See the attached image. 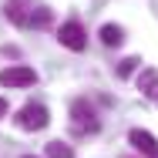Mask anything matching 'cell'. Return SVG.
<instances>
[{"instance_id":"1","label":"cell","mask_w":158,"mask_h":158,"mask_svg":"<svg viewBox=\"0 0 158 158\" xmlns=\"http://www.w3.org/2000/svg\"><path fill=\"white\" fill-rule=\"evenodd\" d=\"M71 125H74L77 135H94L98 128H101V121H98L94 108H91L84 98H77V101L71 104Z\"/></svg>"},{"instance_id":"2","label":"cell","mask_w":158,"mask_h":158,"mask_svg":"<svg viewBox=\"0 0 158 158\" xmlns=\"http://www.w3.org/2000/svg\"><path fill=\"white\" fill-rule=\"evenodd\" d=\"M17 128H24V131H44V128L51 125V114H47V108L44 104H24L20 111H17Z\"/></svg>"},{"instance_id":"3","label":"cell","mask_w":158,"mask_h":158,"mask_svg":"<svg viewBox=\"0 0 158 158\" xmlns=\"http://www.w3.org/2000/svg\"><path fill=\"white\" fill-rule=\"evenodd\" d=\"M0 84L3 88H31V84H37V71L27 64H10L0 71Z\"/></svg>"},{"instance_id":"4","label":"cell","mask_w":158,"mask_h":158,"mask_svg":"<svg viewBox=\"0 0 158 158\" xmlns=\"http://www.w3.org/2000/svg\"><path fill=\"white\" fill-rule=\"evenodd\" d=\"M57 40H61L67 51H84V47H88V34H84V27H81L77 20H67V24H61Z\"/></svg>"},{"instance_id":"5","label":"cell","mask_w":158,"mask_h":158,"mask_svg":"<svg viewBox=\"0 0 158 158\" xmlns=\"http://www.w3.org/2000/svg\"><path fill=\"white\" fill-rule=\"evenodd\" d=\"M128 141L135 145V152H141L145 158H158V141H155V135H148V131H141V128H131V131H128Z\"/></svg>"},{"instance_id":"6","label":"cell","mask_w":158,"mask_h":158,"mask_svg":"<svg viewBox=\"0 0 158 158\" xmlns=\"http://www.w3.org/2000/svg\"><path fill=\"white\" fill-rule=\"evenodd\" d=\"M31 10H34V0H7V20L17 27H27Z\"/></svg>"},{"instance_id":"7","label":"cell","mask_w":158,"mask_h":158,"mask_svg":"<svg viewBox=\"0 0 158 158\" xmlns=\"http://www.w3.org/2000/svg\"><path fill=\"white\" fill-rule=\"evenodd\" d=\"M138 91L148 98V101L158 104V71H155V67H145V71L138 74Z\"/></svg>"},{"instance_id":"8","label":"cell","mask_w":158,"mask_h":158,"mask_svg":"<svg viewBox=\"0 0 158 158\" xmlns=\"http://www.w3.org/2000/svg\"><path fill=\"white\" fill-rule=\"evenodd\" d=\"M101 44H104V47H121V44H125V31H121L118 24H104V27H101Z\"/></svg>"},{"instance_id":"9","label":"cell","mask_w":158,"mask_h":158,"mask_svg":"<svg viewBox=\"0 0 158 158\" xmlns=\"http://www.w3.org/2000/svg\"><path fill=\"white\" fill-rule=\"evenodd\" d=\"M47 24H51V10H47V7H37V10H31L27 27H47Z\"/></svg>"},{"instance_id":"10","label":"cell","mask_w":158,"mask_h":158,"mask_svg":"<svg viewBox=\"0 0 158 158\" xmlns=\"http://www.w3.org/2000/svg\"><path fill=\"white\" fill-rule=\"evenodd\" d=\"M47 158H74V152H71V145H64V141H51V145H47Z\"/></svg>"},{"instance_id":"11","label":"cell","mask_w":158,"mask_h":158,"mask_svg":"<svg viewBox=\"0 0 158 158\" xmlns=\"http://www.w3.org/2000/svg\"><path fill=\"white\" fill-rule=\"evenodd\" d=\"M138 57H125V61L118 64V77H131V74H135V71H138Z\"/></svg>"},{"instance_id":"12","label":"cell","mask_w":158,"mask_h":158,"mask_svg":"<svg viewBox=\"0 0 158 158\" xmlns=\"http://www.w3.org/2000/svg\"><path fill=\"white\" fill-rule=\"evenodd\" d=\"M3 114H7V101L0 98V118H3Z\"/></svg>"},{"instance_id":"13","label":"cell","mask_w":158,"mask_h":158,"mask_svg":"<svg viewBox=\"0 0 158 158\" xmlns=\"http://www.w3.org/2000/svg\"><path fill=\"white\" fill-rule=\"evenodd\" d=\"M24 158H37V155H24Z\"/></svg>"}]
</instances>
